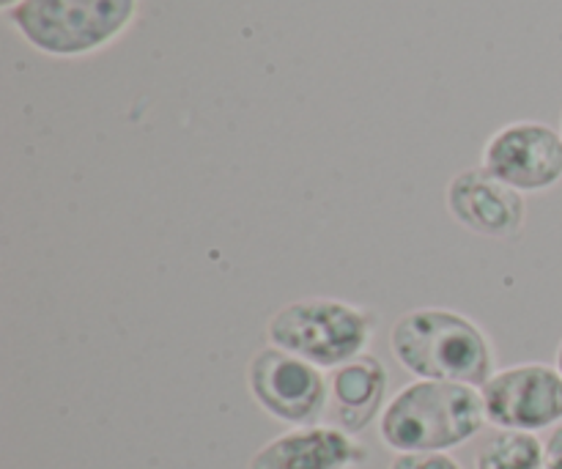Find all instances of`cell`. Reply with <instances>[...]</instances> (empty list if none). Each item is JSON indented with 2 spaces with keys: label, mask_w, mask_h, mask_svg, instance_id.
<instances>
[{
  "label": "cell",
  "mask_w": 562,
  "mask_h": 469,
  "mask_svg": "<svg viewBox=\"0 0 562 469\" xmlns=\"http://www.w3.org/2000/svg\"><path fill=\"white\" fill-rule=\"evenodd\" d=\"M395 362L415 379L483 388L492 379L494 346L470 316L450 308H417L390 330Z\"/></svg>",
  "instance_id": "1"
},
{
  "label": "cell",
  "mask_w": 562,
  "mask_h": 469,
  "mask_svg": "<svg viewBox=\"0 0 562 469\" xmlns=\"http://www.w3.org/2000/svg\"><path fill=\"white\" fill-rule=\"evenodd\" d=\"M481 388L415 379L401 388L379 417V439L393 454H450L486 426Z\"/></svg>",
  "instance_id": "2"
},
{
  "label": "cell",
  "mask_w": 562,
  "mask_h": 469,
  "mask_svg": "<svg viewBox=\"0 0 562 469\" xmlns=\"http://www.w3.org/2000/svg\"><path fill=\"white\" fill-rule=\"evenodd\" d=\"M376 313L335 297H305L278 308L267 322V344L335 371L366 355L376 333Z\"/></svg>",
  "instance_id": "3"
},
{
  "label": "cell",
  "mask_w": 562,
  "mask_h": 469,
  "mask_svg": "<svg viewBox=\"0 0 562 469\" xmlns=\"http://www.w3.org/2000/svg\"><path fill=\"white\" fill-rule=\"evenodd\" d=\"M135 11L137 0H20L5 16L38 53L80 58L115 42Z\"/></svg>",
  "instance_id": "4"
},
{
  "label": "cell",
  "mask_w": 562,
  "mask_h": 469,
  "mask_svg": "<svg viewBox=\"0 0 562 469\" xmlns=\"http://www.w3.org/2000/svg\"><path fill=\"white\" fill-rule=\"evenodd\" d=\"M247 390L272 421L313 426L329 406V379L322 368L267 344L247 362Z\"/></svg>",
  "instance_id": "5"
},
{
  "label": "cell",
  "mask_w": 562,
  "mask_h": 469,
  "mask_svg": "<svg viewBox=\"0 0 562 469\" xmlns=\"http://www.w3.org/2000/svg\"><path fill=\"white\" fill-rule=\"evenodd\" d=\"M488 426L499 432H549L562 423V373L547 362L499 368L481 388Z\"/></svg>",
  "instance_id": "6"
},
{
  "label": "cell",
  "mask_w": 562,
  "mask_h": 469,
  "mask_svg": "<svg viewBox=\"0 0 562 469\" xmlns=\"http://www.w3.org/2000/svg\"><path fill=\"white\" fill-rule=\"evenodd\" d=\"M481 165L521 196L547 192L562 181V135L543 121H514L488 137Z\"/></svg>",
  "instance_id": "7"
},
{
  "label": "cell",
  "mask_w": 562,
  "mask_h": 469,
  "mask_svg": "<svg viewBox=\"0 0 562 469\" xmlns=\"http://www.w3.org/2000/svg\"><path fill=\"white\" fill-rule=\"evenodd\" d=\"M445 206L461 228L499 242L516 239L527 220L525 196L488 174L483 165L459 170L448 181Z\"/></svg>",
  "instance_id": "8"
},
{
  "label": "cell",
  "mask_w": 562,
  "mask_h": 469,
  "mask_svg": "<svg viewBox=\"0 0 562 469\" xmlns=\"http://www.w3.org/2000/svg\"><path fill=\"white\" fill-rule=\"evenodd\" d=\"M368 448L338 426H296L252 454L247 469H360Z\"/></svg>",
  "instance_id": "9"
},
{
  "label": "cell",
  "mask_w": 562,
  "mask_h": 469,
  "mask_svg": "<svg viewBox=\"0 0 562 469\" xmlns=\"http://www.w3.org/2000/svg\"><path fill=\"white\" fill-rule=\"evenodd\" d=\"M387 368L376 355H360L329 371V412L335 426L349 434H362L379 423L387 399Z\"/></svg>",
  "instance_id": "10"
},
{
  "label": "cell",
  "mask_w": 562,
  "mask_h": 469,
  "mask_svg": "<svg viewBox=\"0 0 562 469\" xmlns=\"http://www.w3.org/2000/svg\"><path fill=\"white\" fill-rule=\"evenodd\" d=\"M475 469H547V450L538 434L497 428L477 450Z\"/></svg>",
  "instance_id": "11"
},
{
  "label": "cell",
  "mask_w": 562,
  "mask_h": 469,
  "mask_svg": "<svg viewBox=\"0 0 562 469\" xmlns=\"http://www.w3.org/2000/svg\"><path fill=\"white\" fill-rule=\"evenodd\" d=\"M387 469H464L450 454H395Z\"/></svg>",
  "instance_id": "12"
},
{
  "label": "cell",
  "mask_w": 562,
  "mask_h": 469,
  "mask_svg": "<svg viewBox=\"0 0 562 469\" xmlns=\"http://www.w3.org/2000/svg\"><path fill=\"white\" fill-rule=\"evenodd\" d=\"M543 450H547V469H562V423L552 428Z\"/></svg>",
  "instance_id": "13"
},
{
  "label": "cell",
  "mask_w": 562,
  "mask_h": 469,
  "mask_svg": "<svg viewBox=\"0 0 562 469\" xmlns=\"http://www.w3.org/2000/svg\"><path fill=\"white\" fill-rule=\"evenodd\" d=\"M554 366H558V371L562 373V340H560V346H558V357H554Z\"/></svg>",
  "instance_id": "14"
},
{
  "label": "cell",
  "mask_w": 562,
  "mask_h": 469,
  "mask_svg": "<svg viewBox=\"0 0 562 469\" xmlns=\"http://www.w3.org/2000/svg\"><path fill=\"white\" fill-rule=\"evenodd\" d=\"M16 3H20V0H0V5H3V11H9L11 5H16Z\"/></svg>",
  "instance_id": "15"
},
{
  "label": "cell",
  "mask_w": 562,
  "mask_h": 469,
  "mask_svg": "<svg viewBox=\"0 0 562 469\" xmlns=\"http://www.w3.org/2000/svg\"><path fill=\"white\" fill-rule=\"evenodd\" d=\"M560 135H562V126H560Z\"/></svg>",
  "instance_id": "16"
}]
</instances>
